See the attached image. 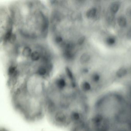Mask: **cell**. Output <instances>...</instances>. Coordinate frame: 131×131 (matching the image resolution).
Returning a JSON list of instances; mask_svg holds the SVG:
<instances>
[{"instance_id": "10", "label": "cell", "mask_w": 131, "mask_h": 131, "mask_svg": "<svg viewBox=\"0 0 131 131\" xmlns=\"http://www.w3.org/2000/svg\"><path fill=\"white\" fill-rule=\"evenodd\" d=\"M127 71L125 68H121L118 70L116 72V75L118 77L122 78L124 77L127 75Z\"/></svg>"}, {"instance_id": "1", "label": "cell", "mask_w": 131, "mask_h": 131, "mask_svg": "<svg viewBox=\"0 0 131 131\" xmlns=\"http://www.w3.org/2000/svg\"><path fill=\"white\" fill-rule=\"evenodd\" d=\"M89 99L75 80L71 81L68 86L65 79L58 78L47 89L46 115L55 126L69 128L89 118L91 109Z\"/></svg>"}, {"instance_id": "18", "label": "cell", "mask_w": 131, "mask_h": 131, "mask_svg": "<svg viewBox=\"0 0 131 131\" xmlns=\"http://www.w3.org/2000/svg\"><path fill=\"white\" fill-rule=\"evenodd\" d=\"M0 131H10L4 127L0 126Z\"/></svg>"}, {"instance_id": "5", "label": "cell", "mask_w": 131, "mask_h": 131, "mask_svg": "<svg viewBox=\"0 0 131 131\" xmlns=\"http://www.w3.org/2000/svg\"><path fill=\"white\" fill-rule=\"evenodd\" d=\"M120 6H121V5L119 2H116L112 3L110 7L111 12L113 14H115L118 12V10L120 8Z\"/></svg>"}, {"instance_id": "13", "label": "cell", "mask_w": 131, "mask_h": 131, "mask_svg": "<svg viewBox=\"0 0 131 131\" xmlns=\"http://www.w3.org/2000/svg\"><path fill=\"white\" fill-rule=\"evenodd\" d=\"M116 42L115 38L113 37H109L107 38L106 41V44L109 46H112L114 45Z\"/></svg>"}, {"instance_id": "8", "label": "cell", "mask_w": 131, "mask_h": 131, "mask_svg": "<svg viewBox=\"0 0 131 131\" xmlns=\"http://www.w3.org/2000/svg\"><path fill=\"white\" fill-rule=\"evenodd\" d=\"M118 24L120 27H125L127 24V21L126 18L123 16L119 17L117 20Z\"/></svg>"}, {"instance_id": "17", "label": "cell", "mask_w": 131, "mask_h": 131, "mask_svg": "<svg viewBox=\"0 0 131 131\" xmlns=\"http://www.w3.org/2000/svg\"><path fill=\"white\" fill-rule=\"evenodd\" d=\"M127 37L128 39H131V28L128 30L127 33Z\"/></svg>"}, {"instance_id": "12", "label": "cell", "mask_w": 131, "mask_h": 131, "mask_svg": "<svg viewBox=\"0 0 131 131\" xmlns=\"http://www.w3.org/2000/svg\"><path fill=\"white\" fill-rule=\"evenodd\" d=\"M65 70L67 77L68 78L69 80L71 81L75 80L74 78V75H73L71 70L69 68L66 67V68Z\"/></svg>"}, {"instance_id": "11", "label": "cell", "mask_w": 131, "mask_h": 131, "mask_svg": "<svg viewBox=\"0 0 131 131\" xmlns=\"http://www.w3.org/2000/svg\"><path fill=\"white\" fill-rule=\"evenodd\" d=\"M30 57L33 61H37L40 59V55L38 52H33Z\"/></svg>"}, {"instance_id": "2", "label": "cell", "mask_w": 131, "mask_h": 131, "mask_svg": "<svg viewBox=\"0 0 131 131\" xmlns=\"http://www.w3.org/2000/svg\"><path fill=\"white\" fill-rule=\"evenodd\" d=\"M47 92L43 84L24 78L10 94L12 106L26 121H39L46 115Z\"/></svg>"}, {"instance_id": "3", "label": "cell", "mask_w": 131, "mask_h": 131, "mask_svg": "<svg viewBox=\"0 0 131 131\" xmlns=\"http://www.w3.org/2000/svg\"><path fill=\"white\" fill-rule=\"evenodd\" d=\"M14 31L10 6L0 5V48L7 47L13 37Z\"/></svg>"}, {"instance_id": "15", "label": "cell", "mask_w": 131, "mask_h": 131, "mask_svg": "<svg viewBox=\"0 0 131 131\" xmlns=\"http://www.w3.org/2000/svg\"><path fill=\"white\" fill-rule=\"evenodd\" d=\"M85 40V37L84 36H82L80 38H79L78 41V44L79 45H82L84 43Z\"/></svg>"}, {"instance_id": "9", "label": "cell", "mask_w": 131, "mask_h": 131, "mask_svg": "<svg viewBox=\"0 0 131 131\" xmlns=\"http://www.w3.org/2000/svg\"><path fill=\"white\" fill-rule=\"evenodd\" d=\"M101 77L100 75L97 73H94L93 74L91 77V80L93 84H95L99 83L101 80Z\"/></svg>"}, {"instance_id": "6", "label": "cell", "mask_w": 131, "mask_h": 131, "mask_svg": "<svg viewBox=\"0 0 131 131\" xmlns=\"http://www.w3.org/2000/svg\"><path fill=\"white\" fill-rule=\"evenodd\" d=\"M97 10L95 8H92L88 10L86 12V15L88 18H94L97 15Z\"/></svg>"}, {"instance_id": "16", "label": "cell", "mask_w": 131, "mask_h": 131, "mask_svg": "<svg viewBox=\"0 0 131 131\" xmlns=\"http://www.w3.org/2000/svg\"><path fill=\"white\" fill-rule=\"evenodd\" d=\"M63 39L62 37L60 36H58L55 38V41L57 44H59L62 42Z\"/></svg>"}, {"instance_id": "4", "label": "cell", "mask_w": 131, "mask_h": 131, "mask_svg": "<svg viewBox=\"0 0 131 131\" xmlns=\"http://www.w3.org/2000/svg\"><path fill=\"white\" fill-rule=\"evenodd\" d=\"M88 119L72 125L69 127L70 131H92Z\"/></svg>"}, {"instance_id": "20", "label": "cell", "mask_w": 131, "mask_h": 131, "mask_svg": "<svg viewBox=\"0 0 131 131\" xmlns=\"http://www.w3.org/2000/svg\"><path fill=\"white\" fill-rule=\"evenodd\" d=\"M130 127H131V122H130Z\"/></svg>"}, {"instance_id": "19", "label": "cell", "mask_w": 131, "mask_h": 131, "mask_svg": "<svg viewBox=\"0 0 131 131\" xmlns=\"http://www.w3.org/2000/svg\"><path fill=\"white\" fill-rule=\"evenodd\" d=\"M82 72H83V74H88L89 72V70L88 68H85L83 69Z\"/></svg>"}, {"instance_id": "14", "label": "cell", "mask_w": 131, "mask_h": 131, "mask_svg": "<svg viewBox=\"0 0 131 131\" xmlns=\"http://www.w3.org/2000/svg\"><path fill=\"white\" fill-rule=\"evenodd\" d=\"M47 73V70L44 67H41L38 68L37 71L38 74L41 76H43L46 74Z\"/></svg>"}, {"instance_id": "7", "label": "cell", "mask_w": 131, "mask_h": 131, "mask_svg": "<svg viewBox=\"0 0 131 131\" xmlns=\"http://www.w3.org/2000/svg\"><path fill=\"white\" fill-rule=\"evenodd\" d=\"M91 59L90 55L88 53H85L82 54L80 57V62L82 64H85L88 63Z\"/></svg>"}]
</instances>
